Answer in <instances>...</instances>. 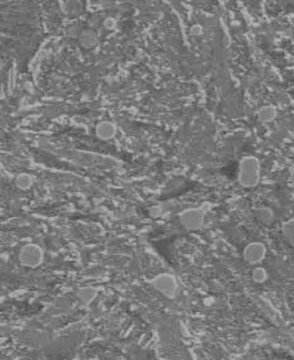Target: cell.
I'll return each instance as SVG.
<instances>
[{
	"mask_svg": "<svg viewBox=\"0 0 294 360\" xmlns=\"http://www.w3.org/2000/svg\"><path fill=\"white\" fill-rule=\"evenodd\" d=\"M239 183L242 187L253 188L260 181V162L255 157H245L240 162Z\"/></svg>",
	"mask_w": 294,
	"mask_h": 360,
	"instance_id": "obj_1",
	"label": "cell"
},
{
	"mask_svg": "<svg viewBox=\"0 0 294 360\" xmlns=\"http://www.w3.org/2000/svg\"><path fill=\"white\" fill-rule=\"evenodd\" d=\"M149 284L157 292H159L162 296L167 297V299L172 300L177 296L178 283L175 277L172 274H169V273H160V274L154 275L149 281Z\"/></svg>",
	"mask_w": 294,
	"mask_h": 360,
	"instance_id": "obj_2",
	"label": "cell"
},
{
	"mask_svg": "<svg viewBox=\"0 0 294 360\" xmlns=\"http://www.w3.org/2000/svg\"><path fill=\"white\" fill-rule=\"evenodd\" d=\"M44 253L43 249L38 244H26L21 248L19 253H18V261L23 267L27 268H37L43 263Z\"/></svg>",
	"mask_w": 294,
	"mask_h": 360,
	"instance_id": "obj_3",
	"label": "cell"
},
{
	"mask_svg": "<svg viewBox=\"0 0 294 360\" xmlns=\"http://www.w3.org/2000/svg\"><path fill=\"white\" fill-rule=\"evenodd\" d=\"M205 217H206V209L191 208L182 211L178 216V220H179L182 228H184L188 232H196L204 226Z\"/></svg>",
	"mask_w": 294,
	"mask_h": 360,
	"instance_id": "obj_4",
	"label": "cell"
},
{
	"mask_svg": "<svg viewBox=\"0 0 294 360\" xmlns=\"http://www.w3.org/2000/svg\"><path fill=\"white\" fill-rule=\"evenodd\" d=\"M266 255V246L260 241H254L248 244L244 248L242 257L249 264H259L265 259Z\"/></svg>",
	"mask_w": 294,
	"mask_h": 360,
	"instance_id": "obj_5",
	"label": "cell"
},
{
	"mask_svg": "<svg viewBox=\"0 0 294 360\" xmlns=\"http://www.w3.org/2000/svg\"><path fill=\"white\" fill-rule=\"evenodd\" d=\"M97 296V290L93 287H82L80 288L79 292H77V297L80 299V301L85 304H90L93 300L96 299Z\"/></svg>",
	"mask_w": 294,
	"mask_h": 360,
	"instance_id": "obj_6",
	"label": "cell"
},
{
	"mask_svg": "<svg viewBox=\"0 0 294 360\" xmlns=\"http://www.w3.org/2000/svg\"><path fill=\"white\" fill-rule=\"evenodd\" d=\"M15 186L22 191L29 190L33 186V177L29 173H21L15 177Z\"/></svg>",
	"mask_w": 294,
	"mask_h": 360,
	"instance_id": "obj_7",
	"label": "cell"
},
{
	"mask_svg": "<svg viewBox=\"0 0 294 360\" xmlns=\"http://www.w3.org/2000/svg\"><path fill=\"white\" fill-rule=\"evenodd\" d=\"M96 133L97 137L106 141V139H111V138L114 137V134H115V128L109 123L100 124L96 129Z\"/></svg>",
	"mask_w": 294,
	"mask_h": 360,
	"instance_id": "obj_8",
	"label": "cell"
},
{
	"mask_svg": "<svg viewBox=\"0 0 294 360\" xmlns=\"http://www.w3.org/2000/svg\"><path fill=\"white\" fill-rule=\"evenodd\" d=\"M251 278L255 283H264L268 279V272L263 267H257L251 272Z\"/></svg>",
	"mask_w": 294,
	"mask_h": 360,
	"instance_id": "obj_9",
	"label": "cell"
},
{
	"mask_svg": "<svg viewBox=\"0 0 294 360\" xmlns=\"http://www.w3.org/2000/svg\"><path fill=\"white\" fill-rule=\"evenodd\" d=\"M257 217L260 223L269 225L274 220V214L273 211L269 210V209H260V210L257 211Z\"/></svg>",
	"mask_w": 294,
	"mask_h": 360,
	"instance_id": "obj_10",
	"label": "cell"
},
{
	"mask_svg": "<svg viewBox=\"0 0 294 360\" xmlns=\"http://www.w3.org/2000/svg\"><path fill=\"white\" fill-rule=\"evenodd\" d=\"M283 235L292 246H294V221H288L282 228Z\"/></svg>",
	"mask_w": 294,
	"mask_h": 360,
	"instance_id": "obj_11",
	"label": "cell"
},
{
	"mask_svg": "<svg viewBox=\"0 0 294 360\" xmlns=\"http://www.w3.org/2000/svg\"><path fill=\"white\" fill-rule=\"evenodd\" d=\"M149 212H150V216L158 217V216H160V212H162V210H160L159 206H154V208H150Z\"/></svg>",
	"mask_w": 294,
	"mask_h": 360,
	"instance_id": "obj_12",
	"label": "cell"
},
{
	"mask_svg": "<svg viewBox=\"0 0 294 360\" xmlns=\"http://www.w3.org/2000/svg\"><path fill=\"white\" fill-rule=\"evenodd\" d=\"M273 113H271V110H270V109H265V110H264V113H263V114H262V117H263V119H265V120H268V119H271V117H273Z\"/></svg>",
	"mask_w": 294,
	"mask_h": 360,
	"instance_id": "obj_13",
	"label": "cell"
},
{
	"mask_svg": "<svg viewBox=\"0 0 294 360\" xmlns=\"http://www.w3.org/2000/svg\"><path fill=\"white\" fill-rule=\"evenodd\" d=\"M289 182H291V184L294 187V170L291 171V175H289Z\"/></svg>",
	"mask_w": 294,
	"mask_h": 360,
	"instance_id": "obj_14",
	"label": "cell"
}]
</instances>
